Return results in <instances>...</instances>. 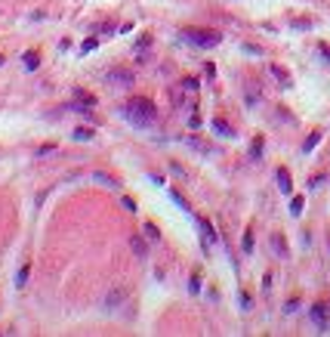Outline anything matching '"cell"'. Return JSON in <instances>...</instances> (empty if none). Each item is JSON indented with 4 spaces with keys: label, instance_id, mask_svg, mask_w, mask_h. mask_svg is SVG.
Masks as SVG:
<instances>
[{
    "label": "cell",
    "instance_id": "cell-1",
    "mask_svg": "<svg viewBox=\"0 0 330 337\" xmlns=\"http://www.w3.org/2000/svg\"><path fill=\"white\" fill-rule=\"evenodd\" d=\"M120 118H124V121H130L133 127H152V124L158 121V109H154V102H152V99H145V96H133L130 102H124V105H120Z\"/></svg>",
    "mask_w": 330,
    "mask_h": 337
},
{
    "label": "cell",
    "instance_id": "cell-2",
    "mask_svg": "<svg viewBox=\"0 0 330 337\" xmlns=\"http://www.w3.org/2000/svg\"><path fill=\"white\" fill-rule=\"evenodd\" d=\"M182 41H188L192 47L198 50H210V47H219L222 44V34L213 31V28H182Z\"/></svg>",
    "mask_w": 330,
    "mask_h": 337
},
{
    "label": "cell",
    "instance_id": "cell-3",
    "mask_svg": "<svg viewBox=\"0 0 330 337\" xmlns=\"http://www.w3.org/2000/svg\"><path fill=\"white\" fill-rule=\"evenodd\" d=\"M124 300H126V288H124V285H114L112 291H108V297H105V309H108V312L120 309Z\"/></svg>",
    "mask_w": 330,
    "mask_h": 337
},
{
    "label": "cell",
    "instance_id": "cell-4",
    "mask_svg": "<svg viewBox=\"0 0 330 337\" xmlns=\"http://www.w3.org/2000/svg\"><path fill=\"white\" fill-rule=\"evenodd\" d=\"M312 318H315V325L321 331H327L330 328V306L327 303H315V306H312Z\"/></svg>",
    "mask_w": 330,
    "mask_h": 337
},
{
    "label": "cell",
    "instance_id": "cell-5",
    "mask_svg": "<svg viewBox=\"0 0 330 337\" xmlns=\"http://www.w3.org/2000/svg\"><path fill=\"white\" fill-rule=\"evenodd\" d=\"M108 81H112L114 87H130L133 84V72H126V68H112V72H108Z\"/></svg>",
    "mask_w": 330,
    "mask_h": 337
},
{
    "label": "cell",
    "instance_id": "cell-6",
    "mask_svg": "<svg viewBox=\"0 0 330 337\" xmlns=\"http://www.w3.org/2000/svg\"><path fill=\"white\" fill-rule=\"evenodd\" d=\"M74 102H78V105H74L78 112H86V109H93V105H96V99L90 96L86 90H74Z\"/></svg>",
    "mask_w": 330,
    "mask_h": 337
},
{
    "label": "cell",
    "instance_id": "cell-7",
    "mask_svg": "<svg viewBox=\"0 0 330 337\" xmlns=\"http://www.w3.org/2000/svg\"><path fill=\"white\" fill-rule=\"evenodd\" d=\"M268 72H272V78L278 81L281 87H290V72H287V68H281V65H268Z\"/></svg>",
    "mask_w": 330,
    "mask_h": 337
},
{
    "label": "cell",
    "instance_id": "cell-8",
    "mask_svg": "<svg viewBox=\"0 0 330 337\" xmlns=\"http://www.w3.org/2000/svg\"><path fill=\"white\" fill-rule=\"evenodd\" d=\"M312 25H315L312 16H293V19H290V28H296V31H308Z\"/></svg>",
    "mask_w": 330,
    "mask_h": 337
},
{
    "label": "cell",
    "instance_id": "cell-9",
    "mask_svg": "<svg viewBox=\"0 0 330 337\" xmlns=\"http://www.w3.org/2000/svg\"><path fill=\"white\" fill-rule=\"evenodd\" d=\"M130 247H133L136 257H148V244H145L142 235H133V238H130Z\"/></svg>",
    "mask_w": 330,
    "mask_h": 337
},
{
    "label": "cell",
    "instance_id": "cell-10",
    "mask_svg": "<svg viewBox=\"0 0 330 337\" xmlns=\"http://www.w3.org/2000/svg\"><path fill=\"white\" fill-rule=\"evenodd\" d=\"M272 247H274V254L278 257H287V241L281 232H272Z\"/></svg>",
    "mask_w": 330,
    "mask_h": 337
},
{
    "label": "cell",
    "instance_id": "cell-11",
    "mask_svg": "<svg viewBox=\"0 0 330 337\" xmlns=\"http://www.w3.org/2000/svg\"><path fill=\"white\" fill-rule=\"evenodd\" d=\"M198 226H200V232H204V241H207V244L216 241V232H213V226H210L207 217H198Z\"/></svg>",
    "mask_w": 330,
    "mask_h": 337
},
{
    "label": "cell",
    "instance_id": "cell-12",
    "mask_svg": "<svg viewBox=\"0 0 330 337\" xmlns=\"http://www.w3.org/2000/svg\"><path fill=\"white\" fill-rule=\"evenodd\" d=\"M278 189H281V192H290V189H293V183H290V170H287V167H278Z\"/></svg>",
    "mask_w": 330,
    "mask_h": 337
},
{
    "label": "cell",
    "instance_id": "cell-13",
    "mask_svg": "<svg viewBox=\"0 0 330 337\" xmlns=\"http://www.w3.org/2000/svg\"><path fill=\"white\" fill-rule=\"evenodd\" d=\"M213 130H216V133H222V136H234V133H232V127H228V121H222V118H213Z\"/></svg>",
    "mask_w": 330,
    "mask_h": 337
},
{
    "label": "cell",
    "instance_id": "cell-14",
    "mask_svg": "<svg viewBox=\"0 0 330 337\" xmlns=\"http://www.w3.org/2000/svg\"><path fill=\"white\" fill-rule=\"evenodd\" d=\"M318 143H321V130H315V133H312V136L306 139V143H302V152H312Z\"/></svg>",
    "mask_w": 330,
    "mask_h": 337
},
{
    "label": "cell",
    "instance_id": "cell-15",
    "mask_svg": "<svg viewBox=\"0 0 330 337\" xmlns=\"http://www.w3.org/2000/svg\"><path fill=\"white\" fill-rule=\"evenodd\" d=\"M302 204H306V201H302V195H296V198L290 201V214H293V217H300V214H302Z\"/></svg>",
    "mask_w": 330,
    "mask_h": 337
},
{
    "label": "cell",
    "instance_id": "cell-16",
    "mask_svg": "<svg viewBox=\"0 0 330 337\" xmlns=\"http://www.w3.org/2000/svg\"><path fill=\"white\" fill-rule=\"evenodd\" d=\"M74 139L86 143V139H93V130H90V127H78V130H74Z\"/></svg>",
    "mask_w": 330,
    "mask_h": 337
},
{
    "label": "cell",
    "instance_id": "cell-17",
    "mask_svg": "<svg viewBox=\"0 0 330 337\" xmlns=\"http://www.w3.org/2000/svg\"><path fill=\"white\" fill-rule=\"evenodd\" d=\"M40 59H38V53H25V68H38Z\"/></svg>",
    "mask_w": 330,
    "mask_h": 337
},
{
    "label": "cell",
    "instance_id": "cell-18",
    "mask_svg": "<svg viewBox=\"0 0 330 337\" xmlns=\"http://www.w3.org/2000/svg\"><path fill=\"white\" fill-rule=\"evenodd\" d=\"M96 180L105 183V186H112V189H118V180H114V176H108V173H96Z\"/></svg>",
    "mask_w": 330,
    "mask_h": 337
},
{
    "label": "cell",
    "instance_id": "cell-19",
    "mask_svg": "<svg viewBox=\"0 0 330 337\" xmlns=\"http://www.w3.org/2000/svg\"><path fill=\"white\" fill-rule=\"evenodd\" d=\"M145 235H148L152 241H158V238H160V232H158V226H154V223H145Z\"/></svg>",
    "mask_w": 330,
    "mask_h": 337
},
{
    "label": "cell",
    "instance_id": "cell-20",
    "mask_svg": "<svg viewBox=\"0 0 330 337\" xmlns=\"http://www.w3.org/2000/svg\"><path fill=\"white\" fill-rule=\"evenodd\" d=\"M145 47H152V34H142V38L136 41V53H142Z\"/></svg>",
    "mask_w": 330,
    "mask_h": 337
},
{
    "label": "cell",
    "instance_id": "cell-21",
    "mask_svg": "<svg viewBox=\"0 0 330 337\" xmlns=\"http://www.w3.org/2000/svg\"><path fill=\"white\" fill-rule=\"evenodd\" d=\"M28 272H31V266L25 263L22 269H19V281H16V285H19V288H25V281H28Z\"/></svg>",
    "mask_w": 330,
    "mask_h": 337
},
{
    "label": "cell",
    "instance_id": "cell-22",
    "mask_svg": "<svg viewBox=\"0 0 330 337\" xmlns=\"http://www.w3.org/2000/svg\"><path fill=\"white\" fill-rule=\"evenodd\" d=\"M250 155H253V158H260V155H262V136H256V139H253V149H250Z\"/></svg>",
    "mask_w": 330,
    "mask_h": 337
},
{
    "label": "cell",
    "instance_id": "cell-23",
    "mask_svg": "<svg viewBox=\"0 0 330 337\" xmlns=\"http://www.w3.org/2000/svg\"><path fill=\"white\" fill-rule=\"evenodd\" d=\"M244 251H247V254L253 251V232H247V235H244Z\"/></svg>",
    "mask_w": 330,
    "mask_h": 337
},
{
    "label": "cell",
    "instance_id": "cell-24",
    "mask_svg": "<svg viewBox=\"0 0 330 337\" xmlns=\"http://www.w3.org/2000/svg\"><path fill=\"white\" fill-rule=\"evenodd\" d=\"M182 87H186V90H198V81L194 78H186V81H182Z\"/></svg>",
    "mask_w": 330,
    "mask_h": 337
},
{
    "label": "cell",
    "instance_id": "cell-25",
    "mask_svg": "<svg viewBox=\"0 0 330 337\" xmlns=\"http://www.w3.org/2000/svg\"><path fill=\"white\" fill-rule=\"evenodd\" d=\"M173 201H176L179 207H186V210H188V201H186V198H182V195H179V192H173Z\"/></svg>",
    "mask_w": 330,
    "mask_h": 337
},
{
    "label": "cell",
    "instance_id": "cell-26",
    "mask_svg": "<svg viewBox=\"0 0 330 337\" xmlns=\"http://www.w3.org/2000/svg\"><path fill=\"white\" fill-rule=\"evenodd\" d=\"M96 44H99L96 38H90V41H84V53H90V50H96Z\"/></svg>",
    "mask_w": 330,
    "mask_h": 337
},
{
    "label": "cell",
    "instance_id": "cell-27",
    "mask_svg": "<svg viewBox=\"0 0 330 337\" xmlns=\"http://www.w3.org/2000/svg\"><path fill=\"white\" fill-rule=\"evenodd\" d=\"M200 291V278L198 275H192V294H198Z\"/></svg>",
    "mask_w": 330,
    "mask_h": 337
},
{
    "label": "cell",
    "instance_id": "cell-28",
    "mask_svg": "<svg viewBox=\"0 0 330 337\" xmlns=\"http://www.w3.org/2000/svg\"><path fill=\"white\" fill-rule=\"evenodd\" d=\"M124 207H126V210H130V214H133V210H136V201H133V198H124Z\"/></svg>",
    "mask_w": 330,
    "mask_h": 337
},
{
    "label": "cell",
    "instance_id": "cell-29",
    "mask_svg": "<svg viewBox=\"0 0 330 337\" xmlns=\"http://www.w3.org/2000/svg\"><path fill=\"white\" fill-rule=\"evenodd\" d=\"M321 56H330V47L327 44H321Z\"/></svg>",
    "mask_w": 330,
    "mask_h": 337
}]
</instances>
